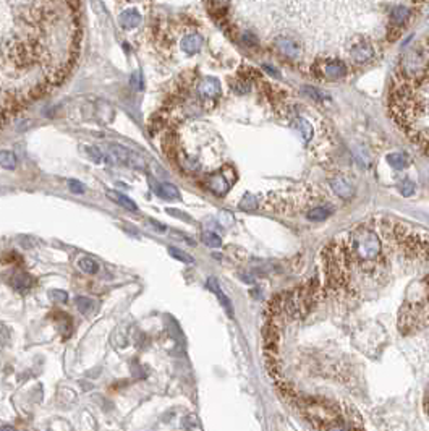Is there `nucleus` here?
<instances>
[{
    "label": "nucleus",
    "instance_id": "1",
    "mask_svg": "<svg viewBox=\"0 0 429 431\" xmlns=\"http://www.w3.org/2000/svg\"><path fill=\"white\" fill-rule=\"evenodd\" d=\"M389 107L397 125L429 156V36L400 59L394 73Z\"/></svg>",
    "mask_w": 429,
    "mask_h": 431
},
{
    "label": "nucleus",
    "instance_id": "2",
    "mask_svg": "<svg viewBox=\"0 0 429 431\" xmlns=\"http://www.w3.org/2000/svg\"><path fill=\"white\" fill-rule=\"evenodd\" d=\"M107 154L112 157L114 163L117 164H123L128 167H135V169H144V160L139 154L130 151L128 148L120 144H109L107 146Z\"/></svg>",
    "mask_w": 429,
    "mask_h": 431
},
{
    "label": "nucleus",
    "instance_id": "3",
    "mask_svg": "<svg viewBox=\"0 0 429 431\" xmlns=\"http://www.w3.org/2000/svg\"><path fill=\"white\" fill-rule=\"evenodd\" d=\"M233 179H235V174H233V171L230 167H225V169H222L221 172H217V174L209 177L207 182H206V187H207V190L212 191L214 195L224 196L230 190L232 183H233Z\"/></svg>",
    "mask_w": 429,
    "mask_h": 431
},
{
    "label": "nucleus",
    "instance_id": "4",
    "mask_svg": "<svg viewBox=\"0 0 429 431\" xmlns=\"http://www.w3.org/2000/svg\"><path fill=\"white\" fill-rule=\"evenodd\" d=\"M350 72H352V67H350L347 62L332 60V62H327V64H324L321 68H319L317 78L337 81V80H342V78H345V76H348Z\"/></svg>",
    "mask_w": 429,
    "mask_h": 431
},
{
    "label": "nucleus",
    "instance_id": "5",
    "mask_svg": "<svg viewBox=\"0 0 429 431\" xmlns=\"http://www.w3.org/2000/svg\"><path fill=\"white\" fill-rule=\"evenodd\" d=\"M198 96L201 99V102L204 104H210L216 102L217 97L221 96V83L217 78H204L199 84H198Z\"/></svg>",
    "mask_w": 429,
    "mask_h": 431
},
{
    "label": "nucleus",
    "instance_id": "6",
    "mask_svg": "<svg viewBox=\"0 0 429 431\" xmlns=\"http://www.w3.org/2000/svg\"><path fill=\"white\" fill-rule=\"evenodd\" d=\"M119 23L122 28H136L138 25H141V15L138 13V10H125L120 13L119 17Z\"/></svg>",
    "mask_w": 429,
    "mask_h": 431
},
{
    "label": "nucleus",
    "instance_id": "7",
    "mask_svg": "<svg viewBox=\"0 0 429 431\" xmlns=\"http://www.w3.org/2000/svg\"><path fill=\"white\" fill-rule=\"evenodd\" d=\"M202 47V37L199 34H190L183 37L182 41V49L186 53H196Z\"/></svg>",
    "mask_w": 429,
    "mask_h": 431
},
{
    "label": "nucleus",
    "instance_id": "8",
    "mask_svg": "<svg viewBox=\"0 0 429 431\" xmlns=\"http://www.w3.org/2000/svg\"><path fill=\"white\" fill-rule=\"evenodd\" d=\"M107 196L111 198L112 201L119 203L120 206L127 207V209H130V211H138V206H136V203L133 201V199H130L128 196H125L123 193H120V191L109 190V191H107Z\"/></svg>",
    "mask_w": 429,
    "mask_h": 431
},
{
    "label": "nucleus",
    "instance_id": "9",
    "mask_svg": "<svg viewBox=\"0 0 429 431\" xmlns=\"http://www.w3.org/2000/svg\"><path fill=\"white\" fill-rule=\"evenodd\" d=\"M207 287L214 292V294L217 295V298L221 300V303L224 305L225 310H227L229 316H233V308H232L230 300H229L227 297H225V294L221 290V287H219V284H217V281H216V279H209V281H207Z\"/></svg>",
    "mask_w": 429,
    "mask_h": 431
},
{
    "label": "nucleus",
    "instance_id": "10",
    "mask_svg": "<svg viewBox=\"0 0 429 431\" xmlns=\"http://www.w3.org/2000/svg\"><path fill=\"white\" fill-rule=\"evenodd\" d=\"M12 284L17 290H28L29 287L34 286V279L28 273H17L13 276Z\"/></svg>",
    "mask_w": 429,
    "mask_h": 431
},
{
    "label": "nucleus",
    "instance_id": "11",
    "mask_svg": "<svg viewBox=\"0 0 429 431\" xmlns=\"http://www.w3.org/2000/svg\"><path fill=\"white\" fill-rule=\"evenodd\" d=\"M331 187H332V190L335 191V193L343 196V198H348V196L353 195V190H352V187H350V183L347 180H342V179L331 180Z\"/></svg>",
    "mask_w": 429,
    "mask_h": 431
},
{
    "label": "nucleus",
    "instance_id": "12",
    "mask_svg": "<svg viewBox=\"0 0 429 431\" xmlns=\"http://www.w3.org/2000/svg\"><path fill=\"white\" fill-rule=\"evenodd\" d=\"M157 193L162 198H167V199H178L180 198V191L172 183H160L157 187Z\"/></svg>",
    "mask_w": 429,
    "mask_h": 431
},
{
    "label": "nucleus",
    "instance_id": "13",
    "mask_svg": "<svg viewBox=\"0 0 429 431\" xmlns=\"http://www.w3.org/2000/svg\"><path fill=\"white\" fill-rule=\"evenodd\" d=\"M17 164H18V159L15 156L13 151H7V149L0 151V167L9 169L10 171V169L17 167Z\"/></svg>",
    "mask_w": 429,
    "mask_h": 431
},
{
    "label": "nucleus",
    "instance_id": "14",
    "mask_svg": "<svg viewBox=\"0 0 429 431\" xmlns=\"http://www.w3.org/2000/svg\"><path fill=\"white\" fill-rule=\"evenodd\" d=\"M78 267L86 274H96L99 271V264L92 258H88V256H84L78 261Z\"/></svg>",
    "mask_w": 429,
    "mask_h": 431
},
{
    "label": "nucleus",
    "instance_id": "15",
    "mask_svg": "<svg viewBox=\"0 0 429 431\" xmlns=\"http://www.w3.org/2000/svg\"><path fill=\"white\" fill-rule=\"evenodd\" d=\"M331 209H327L324 206H316L311 211H308V219L311 221H326L331 216Z\"/></svg>",
    "mask_w": 429,
    "mask_h": 431
},
{
    "label": "nucleus",
    "instance_id": "16",
    "mask_svg": "<svg viewBox=\"0 0 429 431\" xmlns=\"http://www.w3.org/2000/svg\"><path fill=\"white\" fill-rule=\"evenodd\" d=\"M387 163L391 164L394 169H397V171H402V169L407 167V157L400 152H394V154H389L387 156Z\"/></svg>",
    "mask_w": 429,
    "mask_h": 431
},
{
    "label": "nucleus",
    "instance_id": "17",
    "mask_svg": "<svg viewBox=\"0 0 429 431\" xmlns=\"http://www.w3.org/2000/svg\"><path fill=\"white\" fill-rule=\"evenodd\" d=\"M76 306L83 314H89L94 310V302L88 297H76Z\"/></svg>",
    "mask_w": 429,
    "mask_h": 431
},
{
    "label": "nucleus",
    "instance_id": "18",
    "mask_svg": "<svg viewBox=\"0 0 429 431\" xmlns=\"http://www.w3.org/2000/svg\"><path fill=\"white\" fill-rule=\"evenodd\" d=\"M169 253H170V255L174 256L175 259L183 261V263H186V264H191V263H193V258L188 255V253H185V251H182V250H178V248H175V246H170V248H169Z\"/></svg>",
    "mask_w": 429,
    "mask_h": 431
},
{
    "label": "nucleus",
    "instance_id": "19",
    "mask_svg": "<svg viewBox=\"0 0 429 431\" xmlns=\"http://www.w3.org/2000/svg\"><path fill=\"white\" fill-rule=\"evenodd\" d=\"M202 242H204L207 246H212V248H217V246L222 245L221 237L212 234V232H204V234H202Z\"/></svg>",
    "mask_w": 429,
    "mask_h": 431
},
{
    "label": "nucleus",
    "instance_id": "20",
    "mask_svg": "<svg viewBox=\"0 0 429 431\" xmlns=\"http://www.w3.org/2000/svg\"><path fill=\"white\" fill-rule=\"evenodd\" d=\"M183 425H185V428L188 431H202L201 425H199V420L196 418V415H188V417L185 418Z\"/></svg>",
    "mask_w": 429,
    "mask_h": 431
},
{
    "label": "nucleus",
    "instance_id": "21",
    "mask_svg": "<svg viewBox=\"0 0 429 431\" xmlns=\"http://www.w3.org/2000/svg\"><path fill=\"white\" fill-rule=\"evenodd\" d=\"M68 188L72 193H76V195L84 193V185L80 180H68Z\"/></svg>",
    "mask_w": 429,
    "mask_h": 431
},
{
    "label": "nucleus",
    "instance_id": "22",
    "mask_svg": "<svg viewBox=\"0 0 429 431\" xmlns=\"http://www.w3.org/2000/svg\"><path fill=\"white\" fill-rule=\"evenodd\" d=\"M296 123H298V127H300L301 132L305 133V138H306V140H309V138H311V125H309V123H308L306 120H303V119L296 120Z\"/></svg>",
    "mask_w": 429,
    "mask_h": 431
},
{
    "label": "nucleus",
    "instance_id": "23",
    "mask_svg": "<svg viewBox=\"0 0 429 431\" xmlns=\"http://www.w3.org/2000/svg\"><path fill=\"white\" fill-rule=\"evenodd\" d=\"M326 431H348V429L343 425H340V423H337V421H335V423L331 421V423H327V425H326Z\"/></svg>",
    "mask_w": 429,
    "mask_h": 431
},
{
    "label": "nucleus",
    "instance_id": "24",
    "mask_svg": "<svg viewBox=\"0 0 429 431\" xmlns=\"http://www.w3.org/2000/svg\"><path fill=\"white\" fill-rule=\"evenodd\" d=\"M50 295H57L56 298L59 300V302H67V292H62V290H52Z\"/></svg>",
    "mask_w": 429,
    "mask_h": 431
},
{
    "label": "nucleus",
    "instance_id": "25",
    "mask_svg": "<svg viewBox=\"0 0 429 431\" xmlns=\"http://www.w3.org/2000/svg\"><path fill=\"white\" fill-rule=\"evenodd\" d=\"M138 80H139V75H138V73H135V75H133V78H131V84H133V86H135L136 89L141 88V86H139V84H138Z\"/></svg>",
    "mask_w": 429,
    "mask_h": 431
},
{
    "label": "nucleus",
    "instance_id": "26",
    "mask_svg": "<svg viewBox=\"0 0 429 431\" xmlns=\"http://www.w3.org/2000/svg\"><path fill=\"white\" fill-rule=\"evenodd\" d=\"M0 431H15V429L12 426H2V428H0Z\"/></svg>",
    "mask_w": 429,
    "mask_h": 431
}]
</instances>
